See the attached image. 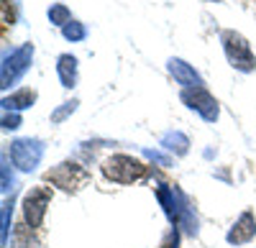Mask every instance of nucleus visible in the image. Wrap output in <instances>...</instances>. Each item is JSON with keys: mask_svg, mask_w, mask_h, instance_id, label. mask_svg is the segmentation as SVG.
Here are the masks:
<instances>
[{"mask_svg": "<svg viewBox=\"0 0 256 248\" xmlns=\"http://www.w3.org/2000/svg\"><path fill=\"white\" fill-rule=\"evenodd\" d=\"M52 202V190L49 187H34L26 197H24V218L31 228H38L44 223L46 208Z\"/></svg>", "mask_w": 256, "mask_h": 248, "instance_id": "7", "label": "nucleus"}, {"mask_svg": "<svg viewBox=\"0 0 256 248\" xmlns=\"http://www.w3.org/2000/svg\"><path fill=\"white\" fill-rule=\"evenodd\" d=\"M49 20L54 26H67L72 20V13H70V8H64V5H52L49 8Z\"/></svg>", "mask_w": 256, "mask_h": 248, "instance_id": "17", "label": "nucleus"}, {"mask_svg": "<svg viewBox=\"0 0 256 248\" xmlns=\"http://www.w3.org/2000/svg\"><path fill=\"white\" fill-rule=\"evenodd\" d=\"M13 248H38V238L34 236V228L28 223L16 225V231H13Z\"/></svg>", "mask_w": 256, "mask_h": 248, "instance_id": "14", "label": "nucleus"}, {"mask_svg": "<svg viewBox=\"0 0 256 248\" xmlns=\"http://www.w3.org/2000/svg\"><path fill=\"white\" fill-rule=\"evenodd\" d=\"M36 102V92L34 90H20V92H16V95H10V97H3L0 100V105H3V110L8 113H16V110H26V108H31Z\"/></svg>", "mask_w": 256, "mask_h": 248, "instance_id": "12", "label": "nucleus"}, {"mask_svg": "<svg viewBox=\"0 0 256 248\" xmlns=\"http://www.w3.org/2000/svg\"><path fill=\"white\" fill-rule=\"evenodd\" d=\"M56 72H59V79H62V87L72 90L77 85V59L72 54H62L56 59Z\"/></svg>", "mask_w": 256, "mask_h": 248, "instance_id": "11", "label": "nucleus"}, {"mask_svg": "<svg viewBox=\"0 0 256 248\" xmlns=\"http://www.w3.org/2000/svg\"><path fill=\"white\" fill-rule=\"evenodd\" d=\"M254 236H256V218H254V213L246 210L236 223H233V228L228 231L226 241H228L230 246H244V243H248Z\"/></svg>", "mask_w": 256, "mask_h": 248, "instance_id": "9", "label": "nucleus"}, {"mask_svg": "<svg viewBox=\"0 0 256 248\" xmlns=\"http://www.w3.org/2000/svg\"><path fill=\"white\" fill-rule=\"evenodd\" d=\"M177 241H180V233H177V228H172V231L166 233V238H164L162 248H177Z\"/></svg>", "mask_w": 256, "mask_h": 248, "instance_id": "22", "label": "nucleus"}, {"mask_svg": "<svg viewBox=\"0 0 256 248\" xmlns=\"http://www.w3.org/2000/svg\"><path fill=\"white\" fill-rule=\"evenodd\" d=\"M156 197H159L162 208L174 228H182L187 236H198V215L192 210L190 200L177 187H172V184H159Z\"/></svg>", "mask_w": 256, "mask_h": 248, "instance_id": "1", "label": "nucleus"}, {"mask_svg": "<svg viewBox=\"0 0 256 248\" xmlns=\"http://www.w3.org/2000/svg\"><path fill=\"white\" fill-rule=\"evenodd\" d=\"M102 174L116 184H134L136 179H141L146 174V167L141 161H136L134 156L116 154L102 161Z\"/></svg>", "mask_w": 256, "mask_h": 248, "instance_id": "2", "label": "nucleus"}, {"mask_svg": "<svg viewBox=\"0 0 256 248\" xmlns=\"http://www.w3.org/2000/svg\"><path fill=\"white\" fill-rule=\"evenodd\" d=\"M220 41H223V51L230 61V67H236L238 72H254L256 69V56L251 54V46L248 41L236 33V31H223L220 33Z\"/></svg>", "mask_w": 256, "mask_h": 248, "instance_id": "3", "label": "nucleus"}, {"mask_svg": "<svg viewBox=\"0 0 256 248\" xmlns=\"http://www.w3.org/2000/svg\"><path fill=\"white\" fill-rule=\"evenodd\" d=\"M31 59H34V44H24L20 49H16L10 56L3 59V69H0V87L8 90L10 85L24 77L31 67Z\"/></svg>", "mask_w": 256, "mask_h": 248, "instance_id": "4", "label": "nucleus"}, {"mask_svg": "<svg viewBox=\"0 0 256 248\" xmlns=\"http://www.w3.org/2000/svg\"><path fill=\"white\" fill-rule=\"evenodd\" d=\"M77 105H80L77 100H70V102H64V105H62L59 110H54V113H52V123H62V120L67 118L70 113H74V110H77Z\"/></svg>", "mask_w": 256, "mask_h": 248, "instance_id": "18", "label": "nucleus"}, {"mask_svg": "<svg viewBox=\"0 0 256 248\" xmlns=\"http://www.w3.org/2000/svg\"><path fill=\"white\" fill-rule=\"evenodd\" d=\"M13 182H16V179H13V174L8 172V164L3 161V195H8V192L13 190Z\"/></svg>", "mask_w": 256, "mask_h": 248, "instance_id": "21", "label": "nucleus"}, {"mask_svg": "<svg viewBox=\"0 0 256 248\" xmlns=\"http://www.w3.org/2000/svg\"><path fill=\"white\" fill-rule=\"evenodd\" d=\"M162 146L166 151H172L174 156H184L190 151V138L184 133H180V131H169V133L162 136Z\"/></svg>", "mask_w": 256, "mask_h": 248, "instance_id": "13", "label": "nucleus"}, {"mask_svg": "<svg viewBox=\"0 0 256 248\" xmlns=\"http://www.w3.org/2000/svg\"><path fill=\"white\" fill-rule=\"evenodd\" d=\"M182 102L187 108H192L195 113H200L208 123H216L218 115H220V108L216 97H212L205 87H198V90H182Z\"/></svg>", "mask_w": 256, "mask_h": 248, "instance_id": "8", "label": "nucleus"}, {"mask_svg": "<svg viewBox=\"0 0 256 248\" xmlns=\"http://www.w3.org/2000/svg\"><path fill=\"white\" fill-rule=\"evenodd\" d=\"M49 182L56 184V187H62L64 192H77L90 182V174H88V169H82L80 164L64 161V164H59V167H54L49 172Z\"/></svg>", "mask_w": 256, "mask_h": 248, "instance_id": "6", "label": "nucleus"}, {"mask_svg": "<svg viewBox=\"0 0 256 248\" xmlns=\"http://www.w3.org/2000/svg\"><path fill=\"white\" fill-rule=\"evenodd\" d=\"M169 72L174 74V79L180 82V85H184V90L202 87V77L192 69L187 61H182V59H169Z\"/></svg>", "mask_w": 256, "mask_h": 248, "instance_id": "10", "label": "nucleus"}, {"mask_svg": "<svg viewBox=\"0 0 256 248\" xmlns=\"http://www.w3.org/2000/svg\"><path fill=\"white\" fill-rule=\"evenodd\" d=\"M10 215H13V197L3 202V225H0V243L8 246L10 238Z\"/></svg>", "mask_w": 256, "mask_h": 248, "instance_id": "15", "label": "nucleus"}, {"mask_svg": "<svg viewBox=\"0 0 256 248\" xmlns=\"http://www.w3.org/2000/svg\"><path fill=\"white\" fill-rule=\"evenodd\" d=\"M62 33H64V38H67V41H82L84 36H88V28H84L80 20H70V23L62 28Z\"/></svg>", "mask_w": 256, "mask_h": 248, "instance_id": "16", "label": "nucleus"}, {"mask_svg": "<svg viewBox=\"0 0 256 248\" xmlns=\"http://www.w3.org/2000/svg\"><path fill=\"white\" fill-rule=\"evenodd\" d=\"M18 126H20V118H18L16 113H10V115L6 113V115H3V128H6V131H16Z\"/></svg>", "mask_w": 256, "mask_h": 248, "instance_id": "20", "label": "nucleus"}, {"mask_svg": "<svg viewBox=\"0 0 256 248\" xmlns=\"http://www.w3.org/2000/svg\"><path fill=\"white\" fill-rule=\"evenodd\" d=\"M41 156H44V143L38 138H18L10 143V161L20 172H34L41 164Z\"/></svg>", "mask_w": 256, "mask_h": 248, "instance_id": "5", "label": "nucleus"}, {"mask_svg": "<svg viewBox=\"0 0 256 248\" xmlns=\"http://www.w3.org/2000/svg\"><path fill=\"white\" fill-rule=\"evenodd\" d=\"M144 156H146L148 161L159 164V167H169V164H172V159H169V156H164V154H159V151H152V149H144Z\"/></svg>", "mask_w": 256, "mask_h": 248, "instance_id": "19", "label": "nucleus"}]
</instances>
